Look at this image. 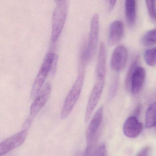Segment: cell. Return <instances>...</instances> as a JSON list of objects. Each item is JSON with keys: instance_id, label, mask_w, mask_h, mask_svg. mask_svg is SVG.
Here are the masks:
<instances>
[{"instance_id": "6da1fadb", "label": "cell", "mask_w": 156, "mask_h": 156, "mask_svg": "<svg viewBox=\"0 0 156 156\" xmlns=\"http://www.w3.org/2000/svg\"><path fill=\"white\" fill-rule=\"evenodd\" d=\"M85 66L80 62L77 77L66 97L61 110L60 118L62 120L66 119L71 113L80 98L84 82Z\"/></svg>"}, {"instance_id": "7a4b0ae2", "label": "cell", "mask_w": 156, "mask_h": 156, "mask_svg": "<svg viewBox=\"0 0 156 156\" xmlns=\"http://www.w3.org/2000/svg\"><path fill=\"white\" fill-rule=\"evenodd\" d=\"M99 16L95 13L93 16L90 22V33L87 44L83 49L80 55V62L85 65L89 64L94 57L98 44L100 30Z\"/></svg>"}, {"instance_id": "3957f363", "label": "cell", "mask_w": 156, "mask_h": 156, "mask_svg": "<svg viewBox=\"0 0 156 156\" xmlns=\"http://www.w3.org/2000/svg\"><path fill=\"white\" fill-rule=\"evenodd\" d=\"M52 16L51 39L53 43L59 38L66 24L68 10V2L66 0L56 1Z\"/></svg>"}, {"instance_id": "277c9868", "label": "cell", "mask_w": 156, "mask_h": 156, "mask_svg": "<svg viewBox=\"0 0 156 156\" xmlns=\"http://www.w3.org/2000/svg\"><path fill=\"white\" fill-rule=\"evenodd\" d=\"M139 60V57L136 58L130 67L125 80L126 89H131L133 94L140 92L145 79V71L143 67H138Z\"/></svg>"}, {"instance_id": "5b68a950", "label": "cell", "mask_w": 156, "mask_h": 156, "mask_svg": "<svg viewBox=\"0 0 156 156\" xmlns=\"http://www.w3.org/2000/svg\"><path fill=\"white\" fill-rule=\"evenodd\" d=\"M55 55V53L52 52H48L46 55L43 64L35 79L32 86L31 93V97L32 99L34 100L36 98L44 87L47 76L51 71Z\"/></svg>"}, {"instance_id": "8992f818", "label": "cell", "mask_w": 156, "mask_h": 156, "mask_svg": "<svg viewBox=\"0 0 156 156\" xmlns=\"http://www.w3.org/2000/svg\"><path fill=\"white\" fill-rule=\"evenodd\" d=\"M51 84L49 82H47L37 96L34 99V102L30 107V116L26 122L27 127L30 126L34 118L47 102L51 94Z\"/></svg>"}, {"instance_id": "52a82bcc", "label": "cell", "mask_w": 156, "mask_h": 156, "mask_svg": "<svg viewBox=\"0 0 156 156\" xmlns=\"http://www.w3.org/2000/svg\"><path fill=\"white\" fill-rule=\"evenodd\" d=\"M105 79L96 78L94 86L91 92L86 107L84 122L85 123L90 120L93 112L96 108L104 88Z\"/></svg>"}, {"instance_id": "ba28073f", "label": "cell", "mask_w": 156, "mask_h": 156, "mask_svg": "<svg viewBox=\"0 0 156 156\" xmlns=\"http://www.w3.org/2000/svg\"><path fill=\"white\" fill-rule=\"evenodd\" d=\"M27 135V130L25 129L0 143V156L4 155L22 145Z\"/></svg>"}, {"instance_id": "9c48e42d", "label": "cell", "mask_w": 156, "mask_h": 156, "mask_svg": "<svg viewBox=\"0 0 156 156\" xmlns=\"http://www.w3.org/2000/svg\"><path fill=\"white\" fill-rule=\"evenodd\" d=\"M128 59V50L125 46L119 45L114 49L111 56L110 65L112 69L116 71L122 70Z\"/></svg>"}, {"instance_id": "30bf717a", "label": "cell", "mask_w": 156, "mask_h": 156, "mask_svg": "<svg viewBox=\"0 0 156 156\" xmlns=\"http://www.w3.org/2000/svg\"><path fill=\"white\" fill-rule=\"evenodd\" d=\"M104 108L101 106L94 115L86 132L87 142L92 140L99 135V131L102 122Z\"/></svg>"}, {"instance_id": "8fae6325", "label": "cell", "mask_w": 156, "mask_h": 156, "mask_svg": "<svg viewBox=\"0 0 156 156\" xmlns=\"http://www.w3.org/2000/svg\"><path fill=\"white\" fill-rule=\"evenodd\" d=\"M143 126L135 116H131L124 124L123 131L126 136L135 138L139 136L143 131Z\"/></svg>"}, {"instance_id": "7c38bea8", "label": "cell", "mask_w": 156, "mask_h": 156, "mask_svg": "<svg viewBox=\"0 0 156 156\" xmlns=\"http://www.w3.org/2000/svg\"><path fill=\"white\" fill-rule=\"evenodd\" d=\"M124 25L120 20H115L110 24L108 32V42L111 45L118 44L124 35Z\"/></svg>"}, {"instance_id": "4fadbf2b", "label": "cell", "mask_w": 156, "mask_h": 156, "mask_svg": "<svg viewBox=\"0 0 156 156\" xmlns=\"http://www.w3.org/2000/svg\"><path fill=\"white\" fill-rule=\"evenodd\" d=\"M106 50L105 44L101 42L98 51L96 65V78L105 79L106 76Z\"/></svg>"}, {"instance_id": "5bb4252c", "label": "cell", "mask_w": 156, "mask_h": 156, "mask_svg": "<svg viewBox=\"0 0 156 156\" xmlns=\"http://www.w3.org/2000/svg\"><path fill=\"white\" fill-rule=\"evenodd\" d=\"M125 12L126 19L130 26L134 24L136 17V2L134 0L125 1Z\"/></svg>"}, {"instance_id": "9a60e30c", "label": "cell", "mask_w": 156, "mask_h": 156, "mask_svg": "<svg viewBox=\"0 0 156 156\" xmlns=\"http://www.w3.org/2000/svg\"><path fill=\"white\" fill-rule=\"evenodd\" d=\"M145 126L151 128L156 126V102L150 105L146 114Z\"/></svg>"}, {"instance_id": "2e32d148", "label": "cell", "mask_w": 156, "mask_h": 156, "mask_svg": "<svg viewBox=\"0 0 156 156\" xmlns=\"http://www.w3.org/2000/svg\"><path fill=\"white\" fill-rule=\"evenodd\" d=\"M142 44L146 46H150L156 44V29L147 32L142 37Z\"/></svg>"}, {"instance_id": "e0dca14e", "label": "cell", "mask_w": 156, "mask_h": 156, "mask_svg": "<svg viewBox=\"0 0 156 156\" xmlns=\"http://www.w3.org/2000/svg\"><path fill=\"white\" fill-rule=\"evenodd\" d=\"M145 61L148 66L154 67L156 65V47L147 49L144 54Z\"/></svg>"}, {"instance_id": "ac0fdd59", "label": "cell", "mask_w": 156, "mask_h": 156, "mask_svg": "<svg viewBox=\"0 0 156 156\" xmlns=\"http://www.w3.org/2000/svg\"><path fill=\"white\" fill-rule=\"evenodd\" d=\"M146 2L148 14L150 16V18L153 21H155L156 20V8L154 1L148 0V1H146Z\"/></svg>"}, {"instance_id": "d6986e66", "label": "cell", "mask_w": 156, "mask_h": 156, "mask_svg": "<svg viewBox=\"0 0 156 156\" xmlns=\"http://www.w3.org/2000/svg\"><path fill=\"white\" fill-rule=\"evenodd\" d=\"M92 156H108L107 149L105 145L101 144L98 146Z\"/></svg>"}, {"instance_id": "ffe728a7", "label": "cell", "mask_w": 156, "mask_h": 156, "mask_svg": "<svg viewBox=\"0 0 156 156\" xmlns=\"http://www.w3.org/2000/svg\"><path fill=\"white\" fill-rule=\"evenodd\" d=\"M58 56L57 54H55L54 60H53V63H52V67H51V71H50V73L52 75L55 74V73L57 67L58 63Z\"/></svg>"}, {"instance_id": "44dd1931", "label": "cell", "mask_w": 156, "mask_h": 156, "mask_svg": "<svg viewBox=\"0 0 156 156\" xmlns=\"http://www.w3.org/2000/svg\"><path fill=\"white\" fill-rule=\"evenodd\" d=\"M117 81V80L116 79V80L112 84L110 91V93H109V98H110V99H111L112 98H113L114 96L115 95L116 90H117V84H118Z\"/></svg>"}, {"instance_id": "7402d4cb", "label": "cell", "mask_w": 156, "mask_h": 156, "mask_svg": "<svg viewBox=\"0 0 156 156\" xmlns=\"http://www.w3.org/2000/svg\"><path fill=\"white\" fill-rule=\"evenodd\" d=\"M150 149L149 147H146L138 153L136 156H149Z\"/></svg>"}, {"instance_id": "603a6c76", "label": "cell", "mask_w": 156, "mask_h": 156, "mask_svg": "<svg viewBox=\"0 0 156 156\" xmlns=\"http://www.w3.org/2000/svg\"><path fill=\"white\" fill-rule=\"evenodd\" d=\"M116 1H108V10L109 12H111L112 10L114 8L115 6V3H116Z\"/></svg>"}, {"instance_id": "cb8c5ba5", "label": "cell", "mask_w": 156, "mask_h": 156, "mask_svg": "<svg viewBox=\"0 0 156 156\" xmlns=\"http://www.w3.org/2000/svg\"><path fill=\"white\" fill-rule=\"evenodd\" d=\"M75 156H81V155H80V154H76Z\"/></svg>"}]
</instances>
